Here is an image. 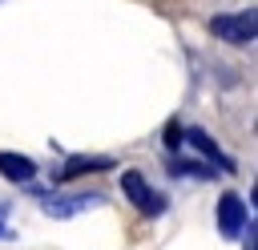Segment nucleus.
<instances>
[{
  "instance_id": "f257e3e1",
  "label": "nucleus",
  "mask_w": 258,
  "mask_h": 250,
  "mask_svg": "<svg viewBox=\"0 0 258 250\" xmlns=\"http://www.w3.org/2000/svg\"><path fill=\"white\" fill-rule=\"evenodd\" d=\"M210 32L230 40V44H250L258 36V16H254V8H246V12H218L210 20Z\"/></svg>"
},
{
  "instance_id": "f03ea898",
  "label": "nucleus",
  "mask_w": 258,
  "mask_h": 250,
  "mask_svg": "<svg viewBox=\"0 0 258 250\" xmlns=\"http://www.w3.org/2000/svg\"><path fill=\"white\" fill-rule=\"evenodd\" d=\"M117 181H121V194H125V198H129L145 218H157V214L165 210V198L149 190L145 173H137V169H121V177H117Z\"/></svg>"
},
{
  "instance_id": "7ed1b4c3",
  "label": "nucleus",
  "mask_w": 258,
  "mask_h": 250,
  "mask_svg": "<svg viewBox=\"0 0 258 250\" xmlns=\"http://www.w3.org/2000/svg\"><path fill=\"white\" fill-rule=\"evenodd\" d=\"M242 226H246V202L238 194H222L218 198V230L226 238H238Z\"/></svg>"
},
{
  "instance_id": "20e7f679",
  "label": "nucleus",
  "mask_w": 258,
  "mask_h": 250,
  "mask_svg": "<svg viewBox=\"0 0 258 250\" xmlns=\"http://www.w3.org/2000/svg\"><path fill=\"white\" fill-rule=\"evenodd\" d=\"M105 198L101 194H52V198H44V214H52V218H69V214H81V210H89V206H101Z\"/></svg>"
},
{
  "instance_id": "39448f33",
  "label": "nucleus",
  "mask_w": 258,
  "mask_h": 250,
  "mask_svg": "<svg viewBox=\"0 0 258 250\" xmlns=\"http://www.w3.org/2000/svg\"><path fill=\"white\" fill-rule=\"evenodd\" d=\"M185 141H189V145H194V149H198V153H202L206 161H218L222 169H234V161H230V157L222 153V145H218V141H214V137H210L206 129L189 125V129H185Z\"/></svg>"
},
{
  "instance_id": "423d86ee",
  "label": "nucleus",
  "mask_w": 258,
  "mask_h": 250,
  "mask_svg": "<svg viewBox=\"0 0 258 250\" xmlns=\"http://www.w3.org/2000/svg\"><path fill=\"white\" fill-rule=\"evenodd\" d=\"M0 177H8V181H32L36 177V161L24 157V153L0 149Z\"/></svg>"
},
{
  "instance_id": "0eeeda50",
  "label": "nucleus",
  "mask_w": 258,
  "mask_h": 250,
  "mask_svg": "<svg viewBox=\"0 0 258 250\" xmlns=\"http://www.w3.org/2000/svg\"><path fill=\"white\" fill-rule=\"evenodd\" d=\"M101 169H113V157H89V153H73L60 169L56 181H69V177H81V173H101Z\"/></svg>"
},
{
  "instance_id": "6e6552de",
  "label": "nucleus",
  "mask_w": 258,
  "mask_h": 250,
  "mask_svg": "<svg viewBox=\"0 0 258 250\" xmlns=\"http://www.w3.org/2000/svg\"><path fill=\"white\" fill-rule=\"evenodd\" d=\"M169 169H173L177 177H198V181H210V177H214V169H210V165L189 161V157H173V161H169Z\"/></svg>"
},
{
  "instance_id": "1a4fd4ad",
  "label": "nucleus",
  "mask_w": 258,
  "mask_h": 250,
  "mask_svg": "<svg viewBox=\"0 0 258 250\" xmlns=\"http://www.w3.org/2000/svg\"><path fill=\"white\" fill-rule=\"evenodd\" d=\"M165 149H169V153L185 149V129H181V121H169V125H165Z\"/></svg>"
},
{
  "instance_id": "9d476101",
  "label": "nucleus",
  "mask_w": 258,
  "mask_h": 250,
  "mask_svg": "<svg viewBox=\"0 0 258 250\" xmlns=\"http://www.w3.org/2000/svg\"><path fill=\"white\" fill-rule=\"evenodd\" d=\"M0 234H4V206H0Z\"/></svg>"
}]
</instances>
